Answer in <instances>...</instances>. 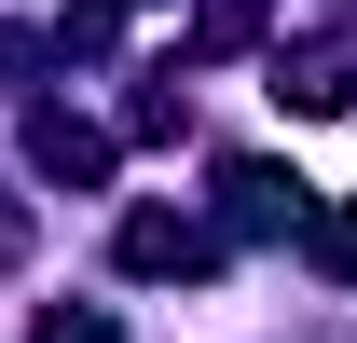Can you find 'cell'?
I'll return each mask as SVG.
<instances>
[{"mask_svg":"<svg viewBox=\"0 0 357 343\" xmlns=\"http://www.w3.org/2000/svg\"><path fill=\"white\" fill-rule=\"evenodd\" d=\"M275 96H289V110H344L357 83H344V55H303V69H275Z\"/></svg>","mask_w":357,"mask_h":343,"instance_id":"277c9868","label":"cell"},{"mask_svg":"<svg viewBox=\"0 0 357 343\" xmlns=\"http://www.w3.org/2000/svg\"><path fill=\"white\" fill-rule=\"evenodd\" d=\"M42 343H124L110 316H42Z\"/></svg>","mask_w":357,"mask_h":343,"instance_id":"8992f818","label":"cell"},{"mask_svg":"<svg viewBox=\"0 0 357 343\" xmlns=\"http://www.w3.org/2000/svg\"><path fill=\"white\" fill-rule=\"evenodd\" d=\"M206 261H220V247H206L192 220H165V206H137V220H124V275H206Z\"/></svg>","mask_w":357,"mask_h":343,"instance_id":"6da1fadb","label":"cell"},{"mask_svg":"<svg viewBox=\"0 0 357 343\" xmlns=\"http://www.w3.org/2000/svg\"><path fill=\"white\" fill-rule=\"evenodd\" d=\"M220 192H234V234H289V220H303V178L289 165H234Z\"/></svg>","mask_w":357,"mask_h":343,"instance_id":"7a4b0ae2","label":"cell"},{"mask_svg":"<svg viewBox=\"0 0 357 343\" xmlns=\"http://www.w3.org/2000/svg\"><path fill=\"white\" fill-rule=\"evenodd\" d=\"M28 165H42V178H110V137L69 124V110H42V124H28Z\"/></svg>","mask_w":357,"mask_h":343,"instance_id":"3957f363","label":"cell"},{"mask_svg":"<svg viewBox=\"0 0 357 343\" xmlns=\"http://www.w3.org/2000/svg\"><path fill=\"white\" fill-rule=\"evenodd\" d=\"M316 247H330V275H357V192L330 206V234H316Z\"/></svg>","mask_w":357,"mask_h":343,"instance_id":"5b68a950","label":"cell"},{"mask_svg":"<svg viewBox=\"0 0 357 343\" xmlns=\"http://www.w3.org/2000/svg\"><path fill=\"white\" fill-rule=\"evenodd\" d=\"M14 247H28V220H14V206H0V261H14Z\"/></svg>","mask_w":357,"mask_h":343,"instance_id":"52a82bcc","label":"cell"}]
</instances>
